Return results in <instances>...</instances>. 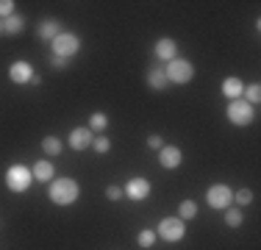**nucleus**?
I'll return each instance as SVG.
<instances>
[{"label": "nucleus", "instance_id": "obj_26", "mask_svg": "<svg viewBox=\"0 0 261 250\" xmlns=\"http://www.w3.org/2000/svg\"><path fill=\"white\" fill-rule=\"evenodd\" d=\"M106 197H109V200H122V197H125V192H122V186L111 184V186H106Z\"/></svg>", "mask_w": 261, "mask_h": 250}, {"label": "nucleus", "instance_id": "obj_22", "mask_svg": "<svg viewBox=\"0 0 261 250\" xmlns=\"http://www.w3.org/2000/svg\"><path fill=\"white\" fill-rule=\"evenodd\" d=\"M89 128H92V134H95V131H106L109 128V117H106L103 111H95V114L89 117Z\"/></svg>", "mask_w": 261, "mask_h": 250}, {"label": "nucleus", "instance_id": "obj_23", "mask_svg": "<svg viewBox=\"0 0 261 250\" xmlns=\"http://www.w3.org/2000/svg\"><path fill=\"white\" fill-rule=\"evenodd\" d=\"M242 100H245V103H250V106H256L258 100H261V86L258 84H250V86H245V92H242Z\"/></svg>", "mask_w": 261, "mask_h": 250}, {"label": "nucleus", "instance_id": "obj_30", "mask_svg": "<svg viewBox=\"0 0 261 250\" xmlns=\"http://www.w3.org/2000/svg\"><path fill=\"white\" fill-rule=\"evenodd\" d=\"M0 34H3V20H0Z\"/></svg>", "mask_w": 261, "mask_h": 250}, {"label": "nucleus", "instance_id": "obj_11", "mask_svg": "<svg viewBox=\"0 0 261 250\" xmlns=\"http://www.w3.org/2000/svg\"><path fill=\"white\" fill-rule=\"evenodd\" d=\"M153 53H156V59H161V61H172V59H178V42L170 39V36H164V39L156 42Z\"/></svg>", "mask_w": 261, "mask_h": 250}, {"label": "nucleus", "instance_id": "obj_19", "mask_svg": "<svg viewBox=\"0 0 261 250\" xmlns=\"http://www.w3.org/2000/svg\"><path fill=\"white\" fill-rule=\"evenodd\" d=\"M178 217H181L184 222L186 220H195V217H197V203H195V200H184V203L178 206Z\"/></svg>", "mask_w": 261, "mask_h": 250}, {"label": "nucleus", "instance_id": "obj_28", "mask_svg": "<svg viewBox=\"0 0 261 250\" xmlns=\"http://www.w3.org/2000/svg\"><path fill=\"white\" fill-rule=\"evenodd\" d=\"M147 147H150V150H161V147H164V139H161L159 134H150V136H147Z\"/></svg>", "mask_w": 261, "mask_h": 250}, {"label": "nucleus", "instance_id": "obj_7", "mask_svg": "<svg viewBox=\"0 0 261 250\" xmlns=\"http://www.w3.org/2000/svg\"><path fill=\"white\" fill-rule=\"evenodd\" d=\"M156 231H159V236L164 242H181L186 236V222L181 220V217H164Z\"/></svg>", "mask_w": 261, "mask_h": 250}, {"label": "nucleus", "instance_id": "obj_15", "mask_svg": "<svg viewBox=\"0 0 261 250\" xmlns=\"http://www.w3.org/2000/svg\"><path fill=\"white\" fill-rule=\"evenodd\" d=\"M242 92H245V84H242L236 75H231V78H225L222 81V95H225L228 100H236V97H242Z\"/></svg>", "mask_w": 261, "mask_h": 250}, {"label": "nucleus", "instance_id": "obj_1", "mask_svg": "<svg viewBox=\"0 0 261 250\" xmlns=\"http://www.w3.org/2000/svg\"><path fill=\"white\" fill-rule=\"evenodd\" d=\"M81 195V186L75 178H56L50 181V189H47V197L53 200L56 206H72Z\"/></svg>", "mask_w": 261, "mask_h": 250}, {"label": "nucleus", "instance_id": "obj_8", "mask_svg": "<svg viewBox=\"0 0 261 250\" xmlns=\"http://www.w3.org/2000/svg\"><path fill=\"white\" fill-rule=\"evenodd\" d=\"M92 142H95V134H92L89 125H81V128H72L70 136H67V145L72 150H86L92 147Z\"/></svg>", "mask_w": 261, "mask_h": 250}, {"label": "nucleus", "instance_id": "obj_6", "mask_svg": "<svg viewBox=\"0 0 261 250\" xmlns=\"http://www.w3.org/2000/svg\"><path fill=\"white\" fill-rule=\"evenodd\" d=\"M206 203L217 211H225L228 206L233 203V189L225 186V184H211L208 192H206Z\"/></svg>", "mask_w": 261, "mask_h": 250}, {"label": "nucleus", "instance_id": "obj_27", "mask_svg": "<svg viewBox=\"0 0 261 250\" xmlns=\"http://www.w3.org/2000/svg\"><path fill=\"white\" fill-rule=\"evenodd\" d=\"M11 14H14V3L11 0H0V20H6Z\"/></svg>", "mask_w": 261, "mask_h": 250}, {"label": "nucleus", "instance_id": "obj_29", "mask_svg": "<svg viewBox=\"0 0 261 250\" xmlns=\"http://www.w3.org/2000/svg\"><path fill=\"white\" fill-rule=\"evenodd\" d=\"M50 64L56 67V70H67V64H70V61L61 59V56H50Z\"/></svg>", "mask_w": 261, "mask_h": 250}, {"label": "nucleus", "instance_id": "obj_20", "mask_svg": "<svg viewBox=\"0 0 261 250\" xmlns=\"http://www.w3.org/2000/svg\"><path fill=\"white\" fill-rule=\"evenodd\" d=\"M42 150H45V156H59L64 145H61V139H56V136H45L42 139Z\"/></svg>", "mask_w": 261, "mask_h": 250}, {"label": "nucleus", "instance_id": "obj_14", "mask_svg": "<svg viewBox=\"0 0 261 250\" xmlns=\"http://www.w3.org/2000/svg\"><path fill=\"white\" fill-rule=\"evenodd\" d=\"M22 28H25V17L22 14H11V17H6L3 20V34L6 36H17V34H22Z\"/></svg>", "mask_w": 261, "mask_h": 250}, {"label": "nucleus", "instance_id": "obj_21", "mask_svg": "<svg viewBox=\"0 0 261 250\" xmlns=\"http://www.w3.org/2000/svg\"><path fill=\"white\" fill-rule=\"evenodd\" d=\"M136 245H139V247H145V250H150L153 245H156V231H153V228L139 231V236H136Z\"/></svg>", "mask_w": 261, "mask_h": 250}, {"label": "nucleus", "instance_id": "obj_13", "mask_svg": "<svg viewBox=\"0 0 261 250\" xmlns=\"http://www.w3.org/2000/svg\"><path fill=\"white\" fill-rule=\"evenodd\" d=\"M61 28H64V25H61L59 20H42V22H39V31H36V36H39L42 42H53L56 36L61 34Z\"/></svg>", "mask_w": 261, "mask_h": 250}, {"label": "nucleus", "instance_id": "obj_2", "mask_svg": "<svg viewBox=\"0 0 261 250\" xmlns=\"http://www.w3.org/2000/svg\"><path fill=\"white\" fill-rule=\"evenodd\" d=\"M31 181H34V172H31L25 164H11L9 170H6V186H9V192H14V195L28 192Z\"/></svg>", "mask_w": 261, "mask_h": 250}, {"label": "nucleus", "instance_id": "obj_5", "mask_svg": "<svg viewBox=\"0 0 261 250\" xmlns=\"http://www.w3.org/2000/svg\"><path fill=\"white\" fill-rule=\"evenodd\" d=\"M50 45H53V56H61V59L70 61L81 50V39H78V34H72V31H61Z\"/></svg>", "mask_w": 261, "mask_h": 250}, {"label": "nucleus", "instance_id": "obj_10", "mask_svg": "<svg viewBox=\"0 0 261 250\" xmlns=\"http://www.w3.org/2000/svg\"><path fill=\"white\" fill-rule=\"evenodd\" d=\"M159 164L164 167V170H178V167L184 164V153H181V147H175V145H164L159 150Z\"/></svg>", "mask_w": 261, "mask_h": 250}, {"label": "nucleus", "instance_id": "obj_9", "mask_svg": "<svg viewBox=\"0 0 261 250\" xmlns=\"http://www.w3.org/2000/svg\"><path fill=\"white\" fill-rule=\"evenodd\" d=\"M150 181L147 178H130L125 186H122V192H125V197H130V200H147L150 197Z\"/></svg>", "mask_w": 261, "mask_h": 250}, {"label": "nucleus", "instance_id": "obj_4", "mask_svg": "<svg viewBox=\"0 0 261 250\" xmlns=\"http://www.w3.org/2000/svg\"><path fill=\"white\" fill-rule=\"evenodd\" d=\"M164 75H167V84H189L192 81V75H195V67H192V61H186V59H172V61H167V67H164Z\"/></svg>", "mask_w": 261, "mask_h": 250}, {"label": "nucleus", "instance_id": "obj_17", "mask_svg": "<svg viewBox=\"0 0 261 250\" xmlns=\"http://www.w3.org/2000/svg\"><path fill=\"white\" fill-rule=\"evenodd\" d=\"M31 172H34L36 181H45V184H50L56 170H53V161H45V159H42V161H36V164H34V170H31Z\"/></svg>", "mask_w": 261, "mask_h": 250}, {"label": "nucleus", "instance_id": "obj_24", "mask_svg": "<svg viewBox=\"0 0 261 250\" xmlns=\"http://www.w3.org/2000/svg\"><path fill=\"white\" fill-rule=\"evenodd\" d=\"M233 200H236V206H250L253 203V189H247V186L236 189L233 192Z\"/></svg>", "mask_w": 261, "mask_h": 250}, {"label": "nucleus", "instance_id": "obj_18", "mask_svg": "<svg viewBox=\"0 0 261 250\" xmlns=\"http://www.w3.org/2000/svg\"><path fill=\"white\" fill-rule=\"evenodd\" d=\"M242 222H245V214H242V209H236V206H228V209H225V225H228V228H239Z\"/></svg>", "mask_w": 261, "mask_h": 250}, {"label": "nucleus", "instance_id": "obj_3", "mask_svg": "<svg viewBox=\"0 0 261 250\" xmlns=\"http://www.w3.org/2000/svg\"><path fill=\"white\" fill-rule=\"evenodd\" d=\"M225 117L231 120V125H239V128H245V125H250L253 120H256V109H253L250 103H245L242 97H236V100H228Z\"/></svg>", "mask_w": 261, "mask_h": 250}, {"label": "nucleus", "instance_id": "obj_12", "mask_svg": "<svg viewBox=\"0 0 261 250\" xmlns=\"http://www.w3.org/2000/svg\"><path fill=\"white\" fill-rule=\"evenodd\" d=\"M9 78L14 81V84H31V78H34V67H31L28 61H14V64L9 67Z\"/></svg>", "mask_w": 261, "mask_h": 250}, {"label": "nucleus", "instance_id": "obj_16", "mask_svg": "<svg viewBox=\"0 0 261 250\" xmlns=\"http://www.w3.org/2000/svg\"><path fill=\"white\" fill-rule=\"evenodd\" d=\"M147 86H150V89H156V92L167 89V75H164V67H150V70H147Z\"/></svg>", "mask_w": 261, "mask_h": 250}, {"label": "nucleus", "instance_id": "obj_25", "mask_svg": "<svg viewBox=\"0 0 261 250\" xmlns=\"http://www.w3.org/2000/svg\"><path fill=\"white\" fill-rule=\"evenodd\" d=\"M92 147H95L97 153H109V150H111V139H106V136H97V139L92 142Z\"/></svg>", "mask_w": 261, "mask_h": 250}]
</instances>
